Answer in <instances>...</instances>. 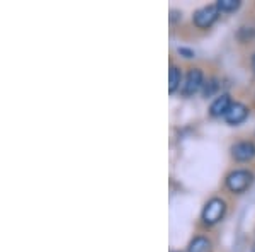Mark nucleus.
<instances>
[{
  "label": "nucleus",
  "instance_id": "f257e3e1",
  "mask_svg": "<svg viewBox=\"0 0 255 252\" xmlns=\"http://www.w3.org/2000/svg\"><path fill=\"white\" fill-rule=\"evenodd\" d=\"M225 183L226 188L232 193H244L254 183V174L250 171H245V169H238V171H233L226 176Z\"/></svg>",
  "mask_w": 255,
  "mask_h": 252
},
{
  "label": "nucleus",
  "instance_id": "f03ea898",
  "mask_svg": "<svg viewBox=\"0 0 255 252\" xmlns=\"http://www.w3.org/2000/svg\"><path fill=\"white\" fill-rule=\"evenodd\" d=\"M225 212H226L225 201L221 200V198H211L206 203V206H204L201 218H203L204 225H215V223H218L223 218Z\"/></svg>",
  "mask_w": 255,
  "mask_h": 252
},
{
  "label": "nucleus",
  "instance_id": "7ed1b4c3",
  "mask_svg": "<svg viewBox=\"0 0 255 252\" xmlns=\"http://www.w3.org/2000/svg\"><path fill=\"white\" fill-rule=\"evenodd\" d=\"M218 17H220V9H218L216 5H206V7H203V9L194 12L192 20H194L196 27H199V29H208V27H211L213 24L216 22Z\"/></svg>",
  "mask_w": 255,
  "mask_h": 252
},
{
  "label": "nucleus",
  "instance_id": "20e7f679",
  "mask_svg": "<svg viewBox=\"0 0 255 252\" xmlns=\"http://www.w3.org/2000/svg\"><path fill=\"white\" fill-rule=\"evenodd\" d=\"M201 85H203V72L199 68H191L186 77V82L182 85V94L186 97L194 96L197 90L201 89Z\"/></svg>",
  "mask_w": 255,
  "mask_h": 252
},
{
  "label": "nucleus",
  "instance_id": "39448f33",
  "mask_svg": "<svg viewBox=\"0 0 255 252\" xmlns=\"http://www.w3.org/2000/svg\"><path fill=\"white\" fill-rule=\"evenodd\" d=\"M232 155L238 162H249L255 157V145L252 142H238L232 147Z\"/></svg>",
  "mask_w": 255,
  "mask_h": 252
},
{
  "label": "nucleus",
  "instance_id": "423d86ee",
  "mask_svg": "<svg viewBox=\"0 0 255 252\" xmlns=\"http://www.w3.org/2000/svg\"><path fill=\"white\" fill-rule=\"evenodd\" d=\"M247 116H249V107L240 104V102H233L230 106L228 113L225 114V121L228 125H240V123L245 121Z\"/></svg>",
  "mask_w": 255,
  "mask_h": 252
},
{
  "label": "nucleus",
  "instance_id": "0eeeda50",
  "mask_svg": "<svg viewBox=\"0 0 255 252\" xmlns=\"http://www.w3.org/2000/svg\"><path fill=\"white\" fill-rule=\"evenodd\" d=\"M232 99H230L228 94H221L220 97H216L215 101H213V104L209 106V114H211L213 118H220V116H225L226 113H228L230 106H232Z\"/></svg>",
  "mask_w": 255,
  "mask_h": 252
},
{
  "label": "nucleus",
  "instance_id": "6e6552de",
  "mask_svg": "<svg viewBox=\"0 0 255 252\" xmlns=\"http://www.w3.org/2000/svg\"><path fill=\"white\" fill-rule=\"evenodd\" d=\"M187 252H211V241L206 237H196L194 241L189 244Z\"/></svg>",
  "mask_w": 255,
  "mask_h": 252
},
{
  "label": "nucleus",
  "instance_id": "1a4fd4ad",
  "mask_svg": "<svg viewBox=\"0 0 255 252\" xmlns=\"http://www.w3.org/2000/svg\"><path fill=\"white\" fill-rule=\"evenodd\" d=\"M180 80H182V73H180V68L172 65L170 72H168V92L174 94L177 89L180 87Z\"/></svg>",
  "mask_w": 255,
  "mask_h": 252
},
{
  "label": "nucleus",
  "instance_id": "9d476101",
  "mask_svg": "<svg viewBox=\"0 0 255 252\" xmlns=\"http://www.w3.org/2000/svg\"><path fill=\"white\" fill-rule=\"evenodd\" d=\"M216 7L220 12H233L240 7V2L238 0H218Z\"/></svg>",
  "mask_w": 255,
  "mask_h": 252
},
{
  "label": "nucleus",
  "instance_id": "9b49d317",
  "mask_svg": "<svg viewBox=\"0 0 255 252\" xmlns=\"http://www.w3.org/2000/svg\"><path fill=\"white\" fill-rule=\"evenodd\" d=\"M216 90H218V80L216 78H211V80L206 82V87H204V97L213 96Z\"/></svg>",
  "mask_w": 255,
  "mask_h": 252
},
{
  "label": "nucleus",
  "instance_id": "f8f14e48",
  "mask_svg": "<svg viewBox=\"0 0 255 252\" xmlns=\"http://www.w3.org/2000/svg\"><path fill=\"white\" fill-rule=\"evenodd\" d=\"M179 53L184 55V58H194V51H191L187 48H179Z\"/></svg>",
  "mask_w": 255,
  "mask_h": 252
},
{
  "label": "nucleus",
  "instance_id": "ddd939ff",
  "mask_svg": "<svg viewBox=\"0 0 255 252\" xmlns=\"http://www.w3.org/2000/svg\"><path fill=\"white\" fill-rule=\"evenodd\" d=\"M252 68H254V72H255V55L252 56Z\"/></svg>",
  "mask_w": 255,
  "mask_h": 252
},
{
  "label": "nucleus",
  "instance_id": "4468645a",
  "mask_svg": "<svg viewBox=\"0 0 255 252\" xmlns=\"http://www.w3.org/2000/svg\"><path fill=\"white\" fill-rule=\"evenodd\" d=\"M252 252H255V246H254V247H252Z\"/></svg>",
  "mask_w": 255,
  "mask_h": 252
},
{
  "label": "nucleus",
  "instance_id": "2eb2a0df",
  "mask_svg": "<svg viewBox=\"0 0 255 252\" xmlns=\"http://www.w3.org/2000/svg\"><path fill=\"white\" fill-rule=\"evenodd\" d=\"M172 252H179V251H172Z\"/></svg>",
  "mask_w": 255,
  "mask_h": 252
}]
</instances>
